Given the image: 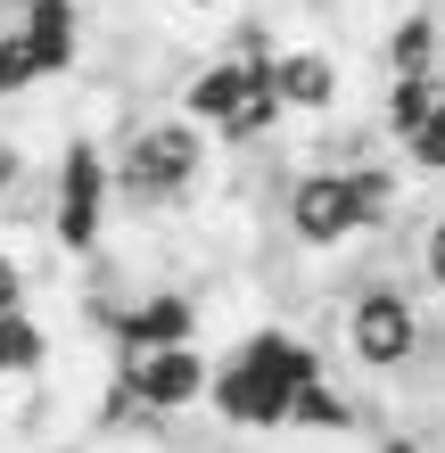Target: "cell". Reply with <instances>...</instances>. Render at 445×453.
<instances>
[{
  "instance_id": "1",
  "label": "cell",
  "mask_w": 445,
  "mask_h": 453,
  "mask_svg": "<svg viewBox=\"0 0 445 453\" xmlns=\"http://www.w3.org/2000/svg\"><path fill=\"white\" fill-rule=\"evenodd\" d=\"M206 165H215V132L190 124V116H141L124 141L108 149V190L116 206H133V215H173V206L198 198Z\"/></svg>"
},
{
  "instance_id": "2",
  "label": "cell",
  "mask_w": 445,
  "mask_h": 453,
  "mask_svg": "<svg viewBox=\"0 0 445 453\" xmlns=\"http://www.w3.org/2000/svg\"><path fill=\"white\" fill-rule=\"evenodd\" d=\"M313 371H322V355H313L305 338H289V330H256V338H240V346L215 363L206 404H215L223 429H280V412H289L297 380H313Z\"/></svg>"
},
{
  "instance_id": "3",
  "label": "cell",
  "mask_w": 445,
  "mask_h": 453,
  "mask_svg": "<svg viewBox=\"0 0 445 453\" xmlns=\"http://www.w3.org/2000/svg\"><path fill=\"white\" fill-rule=\"evenodd\" d=\"M108 149L91 141V132H74L58 149V165H50V239H58V256H99V231H108Z\"/></svg>"
},
{
  "instance_id": "4",
  "label": "cell",
  "mask_w": 445,
  "mask_h": 453,
  "mask_svg": "<svg viewBox=\"0 0 445 453\" xmlns=\"http://www.w3.org/2000/svg\"><path fill=\"white\" fill-rule=\"evenodd\" d=\"M421 305H412V288L396 280H372L347 297V355L372 371V380H387V371H412L421 363Z\"/></svg>"
},
{
  "instance_id": "5",
  "label": "cell",
  "mask_w": 445,
  "mask_h": 453,
  "mask_svg": "<svg viewBox=\"0 0 445 453\" xmlns=\"http://www.w3.org/2000/svg\"><path fill=\"white\" fill-rule=\"evenodd\" d=\"M280 223H289V239H297L305 256H330V248H347V239H363L347 165H305L289 181V198H280Z\"/></svg>"
},
{
  "instance_id": "6",
  "label": "cell",
  "mask_w": 445,
  "mask_h": 453,
  "mask_svg": "<svg viewBox=\"0 0 445 453\" xmlns=\"http://www.w3.org/2000/svg\"><path fill=\"white\" fill-rule=\"evenodd\" d=\"M116 380H124V395H133V412H157V420H165V412L206 404L215 363L198 355V338H181V346H141V355H124Z\"/></svg>"
},
{
  "instance_id": "7",
  "label": "cell",
  "mask_w": 445,
  "mask_h": 453,
  "mask_svg": "<svg viewBox=\"0 0 445 453\" xmlns=\"http://www.w3.org/2000/svg\"><path fill=\"white\" fill-rule=\"evenodd\" d=\"M91 322L108 330L124 355H141V346H181V338H198V297L190 288H149V297H133V305H99Z\"/></svg>"
},
{
  "instance_id": "8",
  "label": "cell",
  "mask_w": 445,
  "mask_h": 453,
  "mask_svg": "<svg viewBox=\"0 0 445 453\" xmlns=\"http://www.w3.org/2000/svg\"><path fill=\"white\" fill-rule=\"evenodd\" d=\"M272 91H280V116H330L338 108V58L322 42H297L272 58Z\"/></svg>"
},
{
  "instance_id": "9",
  "label": "cell",
  "mask_w": 445,
  "mask_h": 453,
  "mask_svg": "<svg viewBox=\"0 0 445 453\" xmlns=\"http://www.w3.org/2000/svg\"><path fill=\"white\" fill-rule=\"evenodd\" d=\"M9 25L25 34V50H34V66H42V83L83 58V9H74V0H25Z\"/></svg>"
},
{
  "instance_id": "10",
  "label": "cell",
  "mask_w": 445,
  "mask_h": 453,
  "mask_svg": "<svg viewBox=\"0 0 445 453\" xmlns=\"http://www.w3.org/2000/svg\"><path fill=\"white\" fill-rule=\"evenodd\" d=\"M240 99H248V58H231V50H223V58H206L190 83H181V116L215 132L231 108H240Z\"/></svg>"
},
{
  "instance_id": "11",
  "label": "cell",
  "mask_w": 445,
  "mask_h": 453,
  "mask_svg": "<svg viewBox=\"0 0 445 453\" xmlns=\"http://www.w3.org/2000/svg\"><path fill=\"white\" fill-rule=\"evenodd\" d=\"M437 50H445V25H437L429 9H412V17L387 25L380 58H387V74H437Z\"/></svg>"
},
{
  "instance_id": "12",
  "label": "cell",
  "mask_w": 445,
  "mask_h": 453,
  "mask_svg": "<svg viewBox=\"0 0 445 453\" xmlns=\"http://www.w3.org/2000/svg\"><path fill=\"white\" fill-rule=\"evenodd\" d=\"M280 429H330V437H347V429H355V412H347V395H338L322 371H313V380H297L289 412H280Z\"/></svg>"
},
{
  "instance_id": "13",
  "label": "cell",
  "mask_w": 445,
  "mask_h": 453,
  "mask_svg": "<svg viewBox=\"0 0 445 453\" xmlns=\"http://www.w3.org/2000/svg\"><path fill=\"white\" fill-rule=\"evenodd\" d=\"M429 108H437V74H387V141L396 149L429 124Z\"/></svg>"
},
{
  "instance_id": "14",
  "label": "cell",
  "mask_w": 445,
  "mask_h": 453,
  "mask_svg": "<svg viewBox=\"0 0 445 453\" xmlns=\"http://www.w3.org/2000/svg\"><path fill=\"white\" fill-rule=\"evenodd\" d=\"M50 363V330L34 322V305L25 313H0V380H25V371Z\"/></svg>"
},
{
  "instance_id": "15",
  "label": "cell",
  "mask_w": 445,
  "mask_h": 453,
  "mask_svg": "<svg viewBox=\"0 0 445 453\" xmlns=\"http://www.w3.org/2000/svg\"><path fill=\"white\" fill-rule=\"evenodd\" d=\"M347 190H355V215H363V231H380L387 215H396V173H387L380 157H372V165H347Z\"/></svg>"
},
{
  "instance_id": "16",
  "label": "cell",
  "mask_w": 445,
  "mask_h": 453,
  "mask_svg": "<svg viewBox=\"0 0 445 453\" xmlns=\"http://www.w3.org/2000/svg\"><path fill=\"white\" fill-rule=\"evenodd\" d=\"M42 83V66H34V50H25L17 25H0V99H25Z\"/></svg>"
},
{
  "instance_id": "17",
  "label": "cell",
  "mask_w": 445,
  "mask_h": 453,
  "mask_svg": "<svg viewBox=\"0 0 445 453\" xmlns=\"http://www.w3.org/2000/svg\"><path fill=\"white\" fill-rule=\"evenodd\" d=\"M25 181H34V157H25V141L0 124V206H17V198H25Z\"/></svg>"
},
{
  "instance_id": "18",
  "label": "cell",
  "mask_w": 445,
  "mask_h": 453,
  "mask_svg": "<svg viewBox=\"0 0 445 453\" xmlns=\"http://www.w3.org/2000/svg\"><path fill=\"white\" fill-rule=\"evenodd\" d=\"M404 157H412V165H429V173L445 165V83H437V108H429V124L404 141Z\"/></svg>"
},
{
  "instance_id": "19",
  "label": "cell",
  "mask_w": 445,
  "mask_h": 453,
  "mask_svg": "<svg viewBox=\"0 0 445 453\" xmlns=\"http://www.w3.org/2000/svg\"><path fill=\"white\" fill-rule=\"evenodd\" d=\"M421 288H429V297H445V215L421 231Z\"/></svg>"
},
{
  "instance_id": "20",
  "label": "cell",
  "mask_w": 445,
  "mask_h": 453,
  "mask_svg": "<svg viewBox=\"0 0 445 453\" xmlns=\"http://www.w3.org/2000/svg\"><path fill=\"white\" fill-rule=\"evenodd\" d=\"M0 313H25V264L0 248Z\"/></svg>"
},
{
  "instance_id": "21",
  "label": "cell",
  "mask_w": 445,
  "mask_h": 453,
  "mask_svg": "<svg viewBox=\"0 0 445 453\" xmlns=\"http://www.w3.org/2000/svg\"><path fill=\"white\" fill-rule=\"evenodd\" d=\"M165 9H181V17H223L231 0H165Z\"/></svg>"
}]
</instances>
